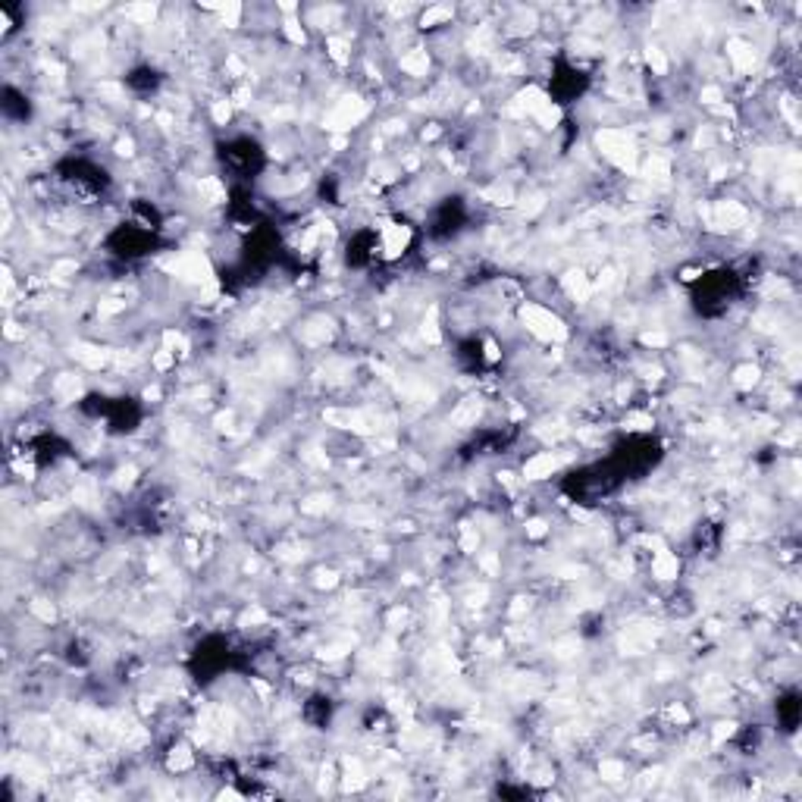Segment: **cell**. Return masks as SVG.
<instances>
[{"instance_id": "cell-1", "label": "cell", "mask_w": 802, "mask_h": 802, "mask_svg": "<svg viewBox=\"0 0 802 802\" xmlns=\"http://www.w3.org/2000/svg\"><path fill=\"white\" fill-rule=\"evenodd\" d=\"M558 467V458L552 452H542L536 458H530L524 464V476L526 479H542V476H552V470Z\"/></svg>"}, {"instance_id": "cell-2", "label": "cell", "mask_w": 802, "mask_h": 802, "mask_svg": "<svg viewBox=\"0 0 802 802\" xmlns=\"http://www.w3.org/2000/svg\"><path fill=\"white\" fill-rule=\"evenodd\" d=\"M652 573H655L658 580H674L677 577V555L671 552H655V558H652Z\"/></svg>"}, {"instance_id": "cell-3", "label": "cell", "mask_w": 802, "mask_h": 802, "mask_svg": "<svg viewBox=\"0 0 802 802\" xmlns=\"http://www.w3.org/2000/svg\"><path fill=\"white\" fill-rule=\"evenodd\" d=\"M756 380H759V367H740V370H736V386L740 389H749V386H756Z\"/></svg>"}]
</instances>
